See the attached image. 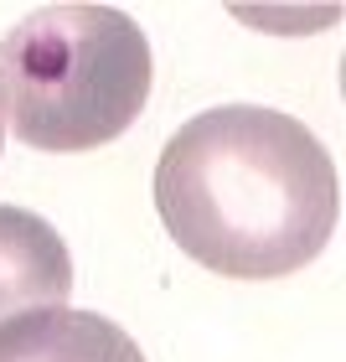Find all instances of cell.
I'll return each mask as SVG.
<instances>
[{
	"mask_svg": "<svg viewBox=\"0 0 346 362\" xmlns=\"http://www.w3.org/2000/svg\"><path fill=\"white\" fill-rule=\"evenodd\" d=\"M155 212L202 269L222 279H285L316 264L336 238V160L294 114L222 104L166 140Z\"/></svg>",
	"mask_w": 346,
	"mask_h": 362,
	"instance_id": "cell-1",
	"label": "cell"
},
{
	"mask_svg": "<svg viewBox=\"0 0 346 362\" xmlns=\"http://www.w3.org/2000/svg\"><path fill=\"white\" fill-rule=\"evenodd\" d=\"M150 83V42L119 6H42L0 42V119L47 156L119 140L145 114Z\"/></svg>",
	"mask_w": 346,
	"mask_h": 362,
	"instance_id": "cell-2",
	"label": "cell"
},
{
	"mask_svg": "<svg viewBox=\"0 0 346 362\" xmlns=\"http://www.w3.org/2000/svg\"><path fill=\"white\" fill-rule=\"evenodd\" d=\"M73 295V259L57 228L26 207L0 202V321L52 310Z\"/></svg>",
	"mask_w": 346,
	"mask_h": 362,
	"instance_id": "cell-3",
	"label": "cell"
},
{
	"mask_svg": "<svg viewBox=\"0 0 346 362\" xmlns=\"http://www.w3.org/2000/svg\"><path fill=\"white\" fill-rule=\"evenodd\" d=\"M0 362H145V352L119 321L52 305L0 321Z\"/></svg>",
	"mask_w": 346,
	"mask_h": 362,
	"instance_id": "cell-4",
	"label": "cell"
},
{
	"mask_svg": "<svg viewBox=\"0 0 346 362\" xmlns=\"http://www.w3.org/2000/svg\"><path fill=\"white\" fill-rule=\"evenodd\" d=\"M0 145H6V119H0Z\"/></svg>",
	"mask_w": 346,
	"mask_h": 362,
	"instance_id": "cell-5",
	"label": "cell"
}]
</instances>
